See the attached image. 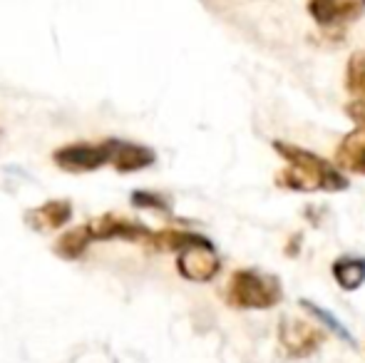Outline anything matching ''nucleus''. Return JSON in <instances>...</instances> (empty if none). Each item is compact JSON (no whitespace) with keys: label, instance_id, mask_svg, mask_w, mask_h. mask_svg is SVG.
<instances>
[{"label":"nucleus","instance_id":"obj_1","mask_svg":"<svg viewBox=\"0 0 365 363\" xmlns=\"http://www.w3.org/2000/svg\"><path fill=\"white\" fill-rule=\"evenodd\" d=\"M274 150L289 162V170L276 175V184L291 192H343L348 189V177L341 170L313 152L296 147L291 142H274Z\"/></svg>","mask_w":365,"mask_h":363},{"label":"nucleus","instance_id":"obj_2","mask_svg":"<svg viewBox=\"0 0 365 363\" xmlns=\"http://www.w3.org/2000/svg\"><path fill=\"white\" fill-rule=\"evenodd\" d=\"M224 299L234 309H274L284 299V286L274 274H264L259 269H239L231 274Z\"/></svg>","mask_w":365,"mask_h":363},{"label":"nucleus","instance_id":"obj_3","mask_svg":"<svg viewBox=\"0 0 365 363\" xmlns=\"http://www.w3.org/2000/svg\"><path fill=\"white\" fill-rule=\"evenodd\" d=\"M115 142L117 140H107V142H102V145H87V142L65 145L55 152L53 160L60 170L70 172V175L100 170L102 165L112 162V155H115Z\"/></svg>","mask_w":365,"mask_h":363},{"label":"nucleus","instance_id":"obj_4","mask_svg":"<svg viewBox=\"0 0 365 363\" xmlns=\"http://www.w3.org/2000/svg\"><path fill=\"white\" fill-rule=\"evenodd\" d=\"M177 269H179V274H182L184 279L204 284V281H212L214 276L219 274L221 259H219L217 249H214V244L204 237L199 244H192L189 249L179 252Z\"/></svg>","mask_w":365,"mask_h":363},{"label":"nucleus","instance_id":"obj_5","mask_svg":"<svg viewBox=\"0 0 365 363\" xmlns=\"http://www.w3.org/2000/svg\"><path fill=\"white\" fill-rule=\"evenodd\" d=\"M279 341L291 359H306L323 346V331L301 319H281Z\"/></svg>","mask_w":365,"mask_h":363},{"label":"nucleus","instance_id":"obj_6","mask_svg":"<svg viewBox=\"0 0 365 363\" xmlns=\"http://www.w3.org/2000/svg\"><path fill=\"white\" fill-rule=\"evenodd\" d=\"M90 232L95 239L107 242V239H127V242H152L154 234L145 224L130 222L120 214H102L90 224Z\"/></svg>","mask_w":365,"mask_h":363},{"label":"nucleus","instance_id":"obj_7","mask_svg":"<svg viewBox=\"0 0 365 363\" xmlns=\"http://www.w3.org/2000/svg\"><path fill=\"white\" fill-rule=\"evenodd\" d=\"M308 13L323 28L353 23L365 13V0H311Z\"/></svg>","mask_w":365,"mask_h":363},{"label":"nucleus","instance_id":"obj_8","mask_svg":"<svg viewBox=\"0 0 365 363\" xmlns=\"http://www.w3.org/2000/svg\"><path fill=\"white\" fill-rule=\"evenodd\" d=\"M73 217V204L68 199H53V202H45L43 207L30 209L25 214L28 224L38 232H55V229L65 227Z\"/></svg>","mask_w":365,"mask_h":363},{"label":"nucleus","instance_id":"obj_9","mask_svg":"<svg viewBox=\"0 0 365 363\" xmlns=\"http://www.w3.org/2000/svg\"><path fill=\"white\" fill-rule=\"evenodd\" d=\"M157 155L145 145H135V142H115V155H112V165L117 172H140L145 167L154 165Z\"/></svg>","mask_w":365,"mask_h":363},{"label":"nucleus","instance_id":"obj_10","mask_svg":"<svg viewBox=\"0 0 365 363\" xmlns=\"http://www.w3.org/2000/svg\"><path fill=\"white\" fill-rule=\"evenodd\" d=\"M336 162L343 170L365 175V127H358L356 132L343 137V142L336 150Z\"/></svg>","mask_w":365,"mask_h":363},{"label":"nucleus","instance_id":"obj_11","mask_svg":"<svg viewBox=\"0 0 365 363\" xmlns=\"http://www.w3.org/2000/svg\"><path fill=\"white\" fill-rule=\"evenodd\" d=\"M333 279L343 291H356L365 284V259L341 257L333 262Z\"/></svg>","mask_w":365,"mask_h":363},{"label":"nucleus","instance_id":"obj_12","mask_svg":"<svg viewBox=\"0 0 365 363\" xmlns=\"http://www.w3.org/2000/svg\"><path fill=\"white\" fill-rule=\"evenodd\" d=\"M92 232H90V224H85V227H75L70 229V232H65L63 237L58 239V244H55V252L60 254V257L65 259H77L82 257V254L87 252V247H90L92 242Z\"/></svg>","mask_w":365,"mask_h":363},{"label":"nucleus","instance_id":"obj_13","mask_svg":"<svg viewBox=\"0 0 365 363\" xmlns=\"http://www.w3.org/2000/svg\"><path fill=\"white\" fill-rule=\"evenodd\" d=\"M301 306H303V309L308 311V314L313 316V319H316V321H321V324L326 326V329L331 331L333 336H338V339H341V341H346V344L351 346V349H356V346H358L356 336H353L351 331H348L346 326H343L341 321H338L336 316H333V314H331V311H328V309H323V306L313 304L311 299H301Z\"/></svg>","mask_w":365,"mask_h":363},{"label":"nucleus","instance_id":"obj_14","mask_svg":"<svg viewBox=\"0 0 365 363\" xmlns=\"http://www.w3.org/2000/svg\"><path fill=\"white\" fill-rule=\"evenodd\" d=\"M202 234H192V232H177V229H164V232L154 234L152 244L157 249H164V252H184L192 244L202 242Z\"/></svg>","mask_w":365,"mask_h":363},{"label":"nucleus","instance_id":"obj_15","mask_svg":"<svg viewBox=\"0 0 365 363\" xmlns=\"http://www.w3.org/2000/svg\"><path fill=\"white\" fill-rule=\"evenodd\" d=\"M346 88L356 100H365V50L353 53L346 68Z\"/></svg>","mask_w":365,"mask_h":363},{"label":"nucleus","instance_id":"obj_16","mask_svg":"<svg viewBox=\"0 0 365 363\" xmlns=\"http://www.w3.org/2000/svg\"><path fill=\"white\" fill-rule=\"evenodd\" d=\"M132 204L137 209H157V212H169V202L162 197V194H154V192H132Z\"/></svg>","mask_w":365,"mask_h":363},{"label":"nucleus","instance_id":"obj_17","mask_svg":"<svg viewBox=\"0 0 365 363\" xmlns=\"http://www.w3.org/2000/svg\"><path fill=\"white\" fill-rule=\"evenodd\" d=\"M346 112H348V117H351V120L356 122L358 127H365V100H353V102H348Z\"/></svg>","mask_w":365,"mask_h":363}]
</instances>
